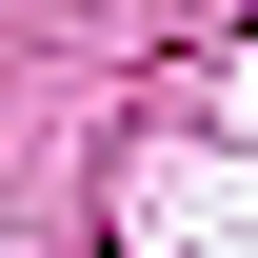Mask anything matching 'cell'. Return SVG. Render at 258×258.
Returning <instances> with one entry per match:
<instances>
[]
</instances>
